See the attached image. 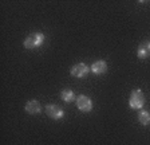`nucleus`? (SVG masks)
Segmentation results:
<instances>
[{"mask_svg":"<svg viewBox=\"0 0 150 145\" xmlns=\"http://www.w3.org/2000/svg\"><path fill=\"white\" fill-rule=\"evenodd\" d=\"M44 41V35L40 34V32H34V34H30L25 38L24 41V47L28 48V50H32V48L39 47Z\"/></svg>","mask_w":150,"mask_h":145,"instance_id":"nucleus-1","label":"nucleus"},{"mask_svg":"<svg viewBox=\"0 0 150 145\" xmlns=\"http://www.w3.org/2000/svg\"><path fill=\"white\" fill-rule=\"evenodd\" d=\"M130 106L133 109H141L145 105V95L141 90H134L130 95Z\"/></svg>","mask_w":150,"mask_h":145,"instance_id":"nucleus-2","label":"nucleus"},{"mask_svg":"<svg viewBox=\"0 0 150 145\" xmlns=\"http://www.w3.org/2000/svg\"><path fill=\"white\" fill-rule=\"evenodd\" d=\"M76 105H78V109L81 112H84V113H87L93 109V102L91 100L87 97V95H79L76 98Z\"/></svg>","mask_w":150,"mask_h":145,"instance_id":"nucleus-3","label":"nucleus"},{"mask_svg":"<svg viewBox=\"0 0 150 145\" xmlns=\"http://www.w3.org/2000/svg\"><path fill=\"white\" fill-rule=\"evenodd\" d=\"M46 113H47V116L54 118V120H59V118H62V117L64 116L63 109L60 106H58V105H47Z\"/></svg>","mask_w":150,"mask_h":145,"instance_id":"nucleus-4","label":"nucleus"},{"mask_svg":"<svg viewBox=\"0 0 150 145\" xmlns=\"http://www.w3.org/2000/svg\"><path fill=\"white\" fill-rule=\"evenodd\" d=\"M88 67L84 63H76L75 66L71 67V75L76 77V78H83L84 75H87Z\"/></svg>","mask_w":150,"mask_h":145,"instance_id":"nucleus-5","label":"nucleus"},{"mask_svg":"<svg viewBox=\"0 0 150 145\" xmlns=\"http://www.w3.org/2000/svg\"><path fill=\"white\" fill-rule=\"evenodd\" d=\"M25 112L30 114H39L42 112V106L38 101L32 100V101L27 102V105H25Z\"/></svg>","mask_w":150,"mask_h":145,"instance_id":"nucleus-6","label":"nucleus"},{"mask_svg":"<svg viewBox=\"0 0 150 145\" xmlns=\"http://www.w3.org/2000/svg\"><path fill=\"white\" fill-rule=\"evenodd\" d=\"M107 70V63L105 60H98V62L93 63V66H91V71L94 74H103V72Z\"/></svg>","mask_w":150,"mask_h":145,"instance_id":"nucleus-7","label":"nucleus"},{"mask_svg":"<svg viewBox=\"0 0 150 145\" xmlns=\"http://www.w3.org/2000/svg\"><path fill=\"white\" fill-rule=\"evenodd\" d=\"M150 55V42H145L138 47V58L145 59Z\"/></svg>","mask_w":150,"mask_h":145,"instance_id":"nucleus-8","label":"nucleus"},{"mask_svg":"<svg viewBox=\"0 0 150 145\" xmlns=\"http://www.w3.org/2000/svg\"><path fill=\"white\" fill-rule=\"evenodd\" d=\"M62 100L64 102H72L75 100V94L71 92V90L66 89V90H63L62 92Z\"/></svg>","mask_w":150,"mask_h":145,"instance_id":"nucleus-9","label":"nucleus"},{"mask_svg":"<svg viewBox=\"0 0 150 145\" xmlns=\"http://www.w3.org/2000/svg\"><path fill=\"white\" fill-rule=\"evenodd\" d=\"M138 120H139V122L142 124V125H147V124L150 122V114L147 113L146 110H142L138 114Z\"/></svg>","mask_w":150,"mask_h":145,"instance_id":"nucleus-10","label":"nucleus"}]
</instances>
